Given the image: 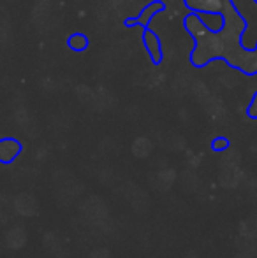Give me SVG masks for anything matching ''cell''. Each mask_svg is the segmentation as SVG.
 I'll return each mask as SVG.
<instances>
[{
	"instance_id": "7a4b0ae2",
	"label": "cell",
	"mask_w": 257,
	"mask_h": 258,
	"mask_svg": "<svg viewBox=\"0 0 257 258\" xmlns=\"http://www.w3.org/2000/svg\"><path fill=\"white\" fill-rule=\"evenodd\" d=\"M212 148H213V151H224L229 148V141L224 139V137H219V139H215L212 143Z\"/></svg>"
},
{
	"instance_id": "6da1fadb",
	"label": "cell",
	"mask_w": 257,
	"mask_h": 258,
	"mask_svg": "<svg viewBox=\"0 0 257 258\" xmlns=\"http://www.w3.org/2000/svg\"><path fill=\"white\" fill-rule=\"evenodd\" d=\"M21 153V144L14 139L0 141V163H11Z\"/></svg>"
}]
</instances>
